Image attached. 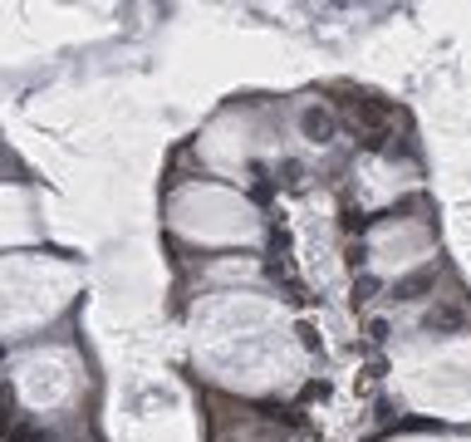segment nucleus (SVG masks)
Returning a JSON list of instances; mask_svg holds the SVG:
<instances>
[{"label":"nucleus","mask_w":471,"mask_h":442,"mask_svg":"<svg viewBox=\"0 0 471 442\" xmlns=\"http://www.w3.org/2000/svg\"><path fill=\"white\" fill-rule=\"evenodd\" d=\"M462 325V315H452V310H437V315H427V330H457Z\"/></svg>","instance_id":"obj_4"},{"label":"nucleus","mask_w":471,"mask_h":442,"mask_svg":"<svg viewBox=\"0 0 471 442\" xmlns=\"http://www.w3.org/2000/svg\"><path fill=\"white\" fill-rule=\"evenodd\" d=\"M417 290H432V270H417V275L398 280V285H393V300H412Z\"/></svg>","instance_id":"obj_3"},{"label":"nucleus","mask_w":471,"mask_h":442,"mask_svg":"<svg viewBox=\"0 0 471 442\" xmlns=\"http://www.w3.org/2000/svg\"><path fill=\"white\" fill-rule=\"evenodd\" d=\"M344 109H349V118H354L364 133H383V128L393 123V104H383L374 94H354V99H344Z\"/></svg>","instance_id":"obj_1"},{"label":"nucleus","mask_w":471,"mask_h":442,"mask_svg":"<svg viewBox=\"0 0 471 442\" xmlns=\"http://www.w3.org/2000/svg\"><path fill=\"white\" fill-rule=\"evenodd\" d=\"M299 123H304V133H309L314 143H329V138H334V113H324V109H309Z\"/></svg>","instance_id":"obj_2"},{"label":"nucleus","mask_w":471,"mask_h":442,"mask_svg":"<svg viewBox=\"0 0 471 442\" xmlns=\"http://www.w3.org/2000/svg\"><path fill=\"white\" fill-rule=\"evenodd\" d=\"M0 354H5V349H0Z\"/></svg>","instance_id":"obj_6"},{"label":"nucleus","mask_w":471,"mask_h":442,"mask_svg":"<svg viewBox=\"0 0 471 442\" xmlns=\"http://www.w3.org/2000/svg\"><path fill=\"white\" fill-rule=\"evenodd\" d=\"M10 442H35V428H15V438Z\"/></svg>","instance_id":"obj_5"}]
</instances>
